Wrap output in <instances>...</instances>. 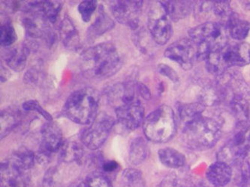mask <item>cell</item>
<instances>
[{"instance_id": "cell-18", "label": "cell", "mask_w": 250, "mask_h": 187, "mask_svg": "<svg viewBox=\"0 0 250 187\" xmlns=\"http://www.w3.org/2000/svg\"><path fill=\"white\" fill-rule=\"evenodd\" d=\"M83 147L74 141L64 142L60 149V158L64 163H80L83 160Z\"/></svg>"}, {"instance_id": "cell-36", "label": "cell", "mask_w": 250, "mask_h": 187, "mask_svg": "<svg viewBox=\"0 0 250 187\" xmlns=\"http://www.w3.org/2000/svg\"><path fill=\"white\" fill-rule=\"evenodd\" d=\"M158 71L159 74H161L163 76L168 78L170 80L174 82H178L179 76L176 71L168 65H165V64H159L158 65Z\"/></svg>"}, {"instance_id": "cell-22", "label": "cell", "mask_w": 250, "mask_h": 187, "mask_svg": "<svg viewBox=\"0 0 250 187\" xmlns=\"http://www.w3.org/2000/svg\"><path fill=\"white\" fill-rule=\"evenodd\" d=\"M167 15L174 21H178L189 13L191 2L187 1H161Z\"/></svg>"}, {"instance_id": "cell-31", "label": "cell", "mask_w": 250, "mask_h": 187, "mask_svg": "<svg viewBox=\"0 0 250 187\" xmlns=\"http://www.w3.org/2000/svg\"><path fill=\"white\" fill-rule=\"evenodd\" d=\"M85 183L86 187H114L110 180L102 173H93L88 176Z\"/></svg>"}, {"instance_id": "cell-33", "label": "cell", "mask_w": 250, "mask_h": 187, "mask_svg": "<svg viewBox=\"0 0 250 187\" xmlns=\"http://www.w3.org/2000/svg\"><path fill=\"white\" fill-rule=\"evenodd\" d=\"M23 109L26 111L37 112L47 121H52V116L41 107L37 100H32L25 102L23 104Z\"/></svg>"}, {"instance_id": "cell-4", "label": "cell", "mask_w": 250, "mask_h": 187, "mask_svg": "<svg viewBox=\"0 0 250 187\" xmlns=\"http://www.w3.org/2000/svg\"><path fill=\"white\" fill-rule=\"evenodd\" d=\"M190 39L198 48V58L205 60L209 54L221 50L228 44V32L220 23L208 22L190 29Z\"/></svg>"}, {"instance_id": "cell-27", "label": "cell", "mask_w": 250, "mask_h": 187, "mask_svg": "<svg viewBox=\"0 0 250 187\" xmlns=\"http://www.w3.org/2000/svg\"><path fill=\"white\" fill-rule=\"evenodd\" d=\"M122 187H145L143 174L135 168H126L121 175Z\"/></svg>"}, {"instance_id": "cell-30", "label": "cell", "mask_w": 250, "mask_h": 187, "mask_svg": "<svg viewBox=\"0 0 250 187\" xmlns=\"http://www.w3.org/2000/svg\"><path fill=\"white\" fill-rule=\"evenodd\" d=\"M98 6V2L94 0L83 1L78 5V12L85 23H88L91 19L93 13Z\"/></svg>"}, {"instance_id": "cell-28", "label": "cell", "mask_w": 250, "mask_h": 187, "mask_svg": "<svg viewBox=\"0 0 250 187\" xmlns=\"http://www.w3.org/2000/svg\"><path fill=\"white\" fill-rule=\"evenodd\" d=\"M62 5L60 1H43L41 2V11L50 23H55L57 17L62 10Z\"/></svg>"}, {"instance_id": "cell-5", "label": "cell", "mask_w": 250, "mask_h": 187, "mask_svg": "<svg viewBox=\"0 0 250 187\" xmlns=\"http://www.w3.org/2000/svg\"><path fill=\"white\" fill-rule=\"evenodd\" d=\"M145 136L155 143L171 140L176 133L175 115L171 107L162 105L149 113L143 123Z\"/></svg>"}, {"instance_id": "cell-11", "label": "cell", "mask_w": 250, "mask_h": 187, "mask_svg": "<svg viewBox=\"0 0 250 187\" xmlns=\"http://www.w3.org/2000/svg\"><path fill=\"white\" fill-rule=\"evenodd\" d=\"M165 56L188 71L192 68L195 58H198V48L191 39H180L167 47L165 51Z\"/></svg>"}, {"instance_id": "cell-9", "label": "cell", "mask_w": 250, "mask_h": 187, "mask_svg": "<svg viewBox=\"0 0 250 187\" xmlns=\"http://www.w3.org/2000/svg\"><path fill=\"white\" fill-rule=\"evenodd\" d=\"M114 118L107 115L97 117L82 133V143L90 150H97L104 145L114 124Z\"/></svg>"}, {"instance_id": "cell-24", "label": "cell", "mask_w": 250, "mask_h": 187, "mask_svg": "<svg viewBox=\"0 0 250 187\" xmlns=\"http://www.w3.org/2000/svg\"><path fill=\"white\" fill-rule=\"evenodd\" d=\"M148 145L142 137L134 139L129 147V161L137 166L143 163L148 155Z\"/></svg>"}, {"instance_id": "cell-6", "label": "cell", "mask_w": 250, "mask_h": 187, "mask_svg": "<svg viewBox=\"0 0 250 187\" xmlns=\"http://www.w3.org/2000/svg\"><path fill=\"white\" fill-rule=\"evenodd\" d=\"M205 61L208 71L213 75H222L231 67L245 66L250 64V44H228L221 50L209 54Z\"/></svg>"}, {"instance_id": "cell-2", "label": "cell", "mask_w": 250, "mask_h": 187, "mask_svg": "<svg viewBox=\"0 0 250 187\" xmlns=\"http://www.w3.org/2000/svg\"><path fill=\"white\" fill-rule=\"evenodd\" d=\"M99 93L93 88L78 89L68 97L63 107V114L75 124L88 125L98 117Z\"/></svg>"}, {"instance_id": "cell-7", "label": "cell", "mask_w": 250, "mask_h": 187, "mask_svg": "<svg viewBox=\"0 0 250 187\" xmlns=\"http://www.w3.org/2000/svg\"><path fill=\"white\" fill-rule=\"evenodd\" d=\"M149 33L159 45L167 44L173 34L171 19L160 2H154L149 8L147 16Z\"/></svg>"}, {"instance_id": "cell-1", "label": "cell", "mask_w": 250, "mask_h": 187, "mask_svg": "<svg viewBox=\"0 0 250 187\" xmlns=\"http://www.w3.org/2000/svg\"><path fill=\"white\" fill-rule=\"evenodd\" d=\"M123 61L117 47L112 43L96 44L83 52L82 66L89 76L99 79H105L116 75Z\"/></svg>"}, {"instance_id": "cell-32", "label": "cell", "mask_w": 250, "mask_h": 187, "mask_svg": "<svg viewBox=\"0 0 250 187\" xmlns=\"http://www.w3.org/2000/svg\"><path fill=\"white\" fill-rule=\"evenodd\" d=\"M213 10L216 16L222 19H226L227 23L234 15L229 1H217L213 2Z\"/></svg>"}, {"instance_id": "cell-8", "label": "cell", "mask_w": 250, "mask_h": 187, "mask_svg": "<svg viewBox=\"0 0 250 187\" xmlns=\"http://www.w3.org/2000/svg\"><path fill=\"white\" fill-rule=\"evenodd\" d=\"M250 151V125L241 122L232 139L222 149V160L229 164L244 160Z\"/></svg>"}, {"instance_id": "cell-19", "label": "cell", "mask_w": 250, "mask_h": 187, "mask_svg": "<svg viewBox=\"0 0 250 187\" xmlns=\"http://www.w3.org/2000/svg\"><path fill=\"white\" fill-rule=\"evenodd\" d=\"M158 156L162 164L168 168H181L186 163L185 156L181 152L171 148L160 149L158 151Z\"/></svg>"}, {"instance_id": "cell-29", "label": "cell", "mask_w": 250, "mask_h": 187, "mask_svg": "<svg viewBox=\"0 0 250 187\" xmlns=\"http://www.w3.org/2000/svg\"><path fill=\"white\" fill-rule=\"evenodd\" d=\"M0 33V43L2 47L12 45L18 39L15 28L9 23H4L1 26Z\"/></svg>"}, {"instance_id": "cell-13", "label": "cell", "mask_w": 250, "mask_h": 187, "mask_svg": "<svg viewBox=\"0 0 250 187\" xmlns=\"http://www.w3.org/2000/svg\"><path fill=\"white\" fill-rule=\"evenodd\" d=\"M62 132L53 121H47L41 130V150L51 154L62 147Z\"/></svg>"}, {"instance_id": "cell-21", "label": "cell", "mask_w": 250, "mask_h": 187, "mask_svg": "<svg viewBox=\"0 0 250 187\" xmlns=\"http://www.w3.org/2000/svg\"><path fill=\"white\" fill-rule=\"evenodd\" d=\"M228 32L233 39L243 40L247 37L250 31V23L233 15L227 23Z\"/></svg>"}, {"instance_id": "cell-35", "label": "cell", "mask_w": 250, "mask_h": 187, "mask_svg": "<svg viewBox=\"0 0 250 187\" xmlns=\"http://www.w3.org/2000/svg\"><path fill=\"white\" fill-rule=\"evenodd\" d=\"M58 172L57 168H51L47 170L43 178V185L44 187H54L57 184Z\"/></svg>"}, {"instance_id": "cell-26", "label": "cell", "mask_w": 250, "mask_h": 187, "mask_svg": "<svg viewBox=\"0 0 250 187\" xmlns=\"http://www.w3.org/2000/svg\"><path fill=\"white\" fill-rule=\"evenodd\" d=\"M19 122L18 113L13 110H3L1 112V139H3L9 133Z\"/></svg>"}, {"instance_id": "cell-39", "label": "cell", "mask_w": 250, "mask_h": 187, "mask_svg": "<svg viewBox=\"0 0 250 187\" xmlns=\"http://www.w3.org/2000/svg\"><path fill=\"white\" fill-rule=\"evenodd\" d=\"M241 3H242L243 8L250 11V1H241Z\"/></svg>"}, {"instance_id": "cell-17", "label": "cell", "mask_w": 250, "mask_h": 187, "mask_svg": "<svg viewBox=\"0 0 250 187\" xmlns=\"http://www.w3.org/2000/svg\"><path fill=\"white\" fill-rule=\"evenodd\" d=\"M60 36L65 47L73 50L78 48L80 41L78 31L69 18H64L61 23Z\"/></svg>"}, {"instance_id": "cell-10", "label": "cell", "mask_w": 250, "mask_h": 187, "mask_svg": "<svg viewBox=\"0 0 250 187\" xmlns=\"http://www.w3.org/2000/svg\"><path fill=\"white\" fill-rule=\"evenodd\" d=\"M143 1L118 0L110 2V10L116 20L135 30L139 27V18L142 14Z\"/></svg>"}, {"instance_id": "cell-3", "label": "cell", "mask_w": 250, "mask_h": 187, "mask_svg": "<svg viewBox=\"0 0 250 187\" xmlns=\"http://www.w3.org/2000/svg\"><path fill=\"white\" fill-rule=\"evenodd\" d=\"M222 135L220 123L213 118L201 116L184 124L183 139L190 149L205 150L213 147Z\"/></svg>"}, {"instance_id": "cell-15", "label": "cell", "mask_w": 250, "mask_h": 187, "mask_svg": "<svg viewBox=\"0 0 250 187\" xmlns=\"http://www.w3.org/2000/svg\"><path fill=\"white\" fill-rule=\"evenodd\" d=\"M207 178L215 187L227 185L231 179L232 169L231 166L223 161H217L209 166L206 173Z\"/></svg>"}, {"instance_id": "cell-38", "label": "cell", "mask_w": 250, "mask_h": 187, "mask_svg": "<svg viewBox=\"0 0 250 187\" xmlns=\"http://www.w3.org/2000/svg\"><path fill=\"white\" fill-rule=\"evenodd\" d=\"M118 163L114 160H109V161L104 162L103 164V171L106 173L114 172L118 168Z\"/></svg>"}, {"instance_id": "cell-16", "label": "cell", "mask_w": 250, "mask_h": 187, "mask_svg": "<svg viewBox=\"0 0 250 187\" xmlns=\"http://www.w3.org/2000/svg\"><path fill=\"white\" fill-rule=\"evenodd\" d=\"M36 161L35 153L26 148H21L15 150L11 159L8 160L14 167L23 172L33 168Z\"/></svg>"}, {"instance_id": "cell-34", "label": "cell", "mask_w": 250, "mask_h": 187, "mask_svg": "<svg viewBox=\"0 0 250 187\" xmlns=\"http://www.w3.org/2000/svg\"><path fill=\"white\" fill-rule=\"evenodd\" d=\"M233 110L237 117L241 118L243 122H245L244 120L249 116V105L247 101L242 98H236L233 103Z\"/></svg>"}, {"instance_id": "cell-14", "label": "cell", "mask_w": 250, "mask_h": 187, "mask_svg": "<svg viewBox=\"0 0 250 187\" xmlns=\"http://www.w3.org/2000/svg\"><path fill=\"white\" fill-rule=\"evenodd\" d=\"M0 187H27V181L23 171L4 162L1 164Z\"/></svg>"}, {"instance_id": "cell-20", "label": "cell", "mask_w": 250, "mask_h": 187, "mask_svg": "<svg viewBox=\"0 0 250 187\" xmlns=\"http://www.w3.org/2000/svg\"><path fill=\"white\" fill-rule=\"evenodd\" d=\"M27 56L28 49L26 47H15L7 54L5 62L11 69L20 72L26 67Z\"/></svg>"}, {"instance_id": "cell-37", "label": "cell", "mask_w": 250, "mask_h": 187, "mask_svg": "<svg viewBox=\"0 0 250 187\" xmlns=\"http://www.w3.org/2000/svg\"><path fill=\"white\" fill-rule=\"evenodd\" d=\"M137 91L138 95L146 100H150L151 98V93L149 92V89L142 82H136Z\"/></svg>"}, {"instance_id": "cell-23", "label": "cell", "mask_w": 250, "mask_h": 187, "mask_svg": "<svg viewBox=\"0 0 250 187\" xmlns=\"http://www.w3.org/2000/svg\"><path fill=\"white\" fill-rule=\"evenodd\" d=\"M114 27V22L109 15L104 12L102 5L99 10V16L96 18L93 24L89 29V36H99L104 34L107 31Z\"/></svg>"}, {"instance_id": "cell-12", "label": "cell", "mask_w": 250, "mask_h": 187, "mask_svg": "<svg viewBox=\"0 0 250 187\" xmlns=\"http://www.w3.org/2000/svg\"><path fill=\"white\" fill-rule=\"evenodd\" d=\"M115 113L117 121L128 131L138 129L145 119V108L140 100L117 107Z\"/></svg>"}, {"instance_id": "cell-25", "label": "cell", "mask_w": 250, "mask_h": 187, "mask_svg": "<svg viewBox=\"0 0 250 187\" xmlns=\"http://www.w3.org/2000/svg\"><path fill=\"white\" fill-rule=\"evenodd\" d=\"M205 106L203 103H199V102L187 103V104H184L180 107L179 115H180L181 121L184 123V124H186L202 116V112L205 111Z\"/></svg>"}]
</instances>
